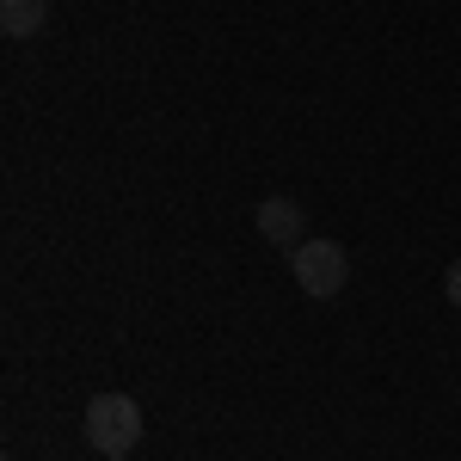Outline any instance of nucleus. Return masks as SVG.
<instances>
[{
  "mask_svg": "<svg viewBox=\"0 0 461 461\" xmlns=\"http://www.w3.org/2000/svg\"><path fill=\"white\" fill-rule=\"evenodd\" d=\"M50 19V0H0V32L6 37H37Z\"/></svg>",
  "mask_w": 461,
  "mask_h": 461,
  "instance_id": "obj_4",
  "label": "nucleus"
},
{
  "mask_svg": "<svg viewBox=\"0 0 461 461\" xmlns=\"http://www.w3.org/2000/svg\"><path fill=\"white\" fill-rule=\"evenodd\" d=\"M443 295H449V302H456V308H461V258H456V265H449V271H443Z\"/></svg>",
  "mask_w": 461,
  "mask_h": 461,
  "instance_id": "obj_5",
  "label": "nucleus"
},
{
  "mask_svg": "<svg viewBox=\"0 0 461 461\" xmlns=\"http://www.w3.org/2000/svg\"><path fill=\"white\" fill-rule=\"evenodd\" d=\"M6 461H13V456H6Z\"/></svg>",
  "mask_w": 461,
  "mask_h": 461,
  "instance_id": "obj_6",
  "label": "nucleus"
},
{
  "mask_svg": "<svg viewBox=\"0 0 461 461\" xmlns=\"http://www.w3.org/2000/svg\"><path fill=\"white\" fill-rule=\"evenodd\" d=\"M86 443L105 461H123L142 443V406L130 393H93L86 400Z\"/></svg>",
  "mask_w": 461,
  "mask_h": 461,
  "instance_id": "obj_1",
  "label": "nucleus"
},
{
  "mask_svg": "<svg viewBox=\"0 0 461 461\" xmlns=\"http://www.w3.org/2000/svg\"><path fill=\"white\" fill-rule=\"evenodd\" d=\"M258 234H265L271 247L295 252L308 240V210H302L295 197H265V203H258Z\"/></svg>",
  "mask_w": 461,
  "mask_h": 461,
  "instance_id": "obj_3",
  "label": "nucleus"
},
{
  "mask_svg": "<svg viewBox=\"0 0 461 461\" xmlns=\"http://www.w3.org/2000/svg\"><path fill=\"white\" fill-rule=\"evenodd\" d=\"M289 271H295L302 295L332 302V295L345 289V277H351V258H345V247H339V240H302V247L289 252Z\"/></svg>",
  "mask_w": 461,
  "mask_h": 461,
  "instance_id": "obj_2",
  "label": "nucleus"
}]
</instances>
